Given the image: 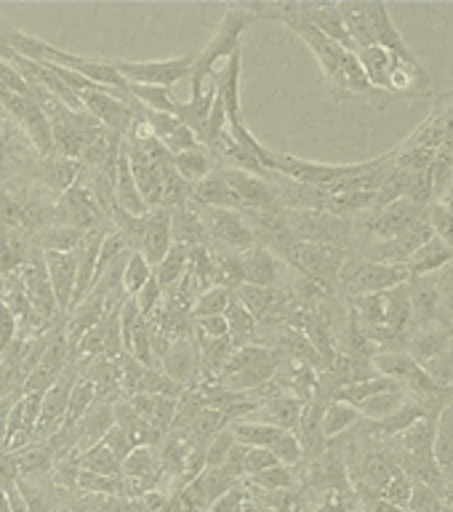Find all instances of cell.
<instances>
[{
  "instance_id": "6da1fadb",
  "label": "cell",
  "mask_w": 453,
  "mask_h": 512,
  "mask_svg": "<svg viewBox=\"0 0 453 512\" xmlns=\"http://www.w3.org/2000/svg\"><path fill=\"white\" fill-rule=\"evenodd\" d=\"M395 168V150L384 152L374 160L363 163H315V160H302L294 155H272V171L280 176H288L294 182L310 184L328 195L339 192H379L384 179Z\"/></svg>"
},
{
  "instance_id": "7a4b0ae2",
  "label": "cell",
  "mask_w": 453,
  "mask_h": 512,
  "mask_svg": "<svg viewBox=\"0 0 453 512\" xmlns=\"http://www.w3.org/2000/svg\"><path fill=\"white\" fill-rule=\"evenodd\" d=\"M336 6H339V14H342L355 51L368 46H382L400 56H414L398 27L392 24L390 8L384 3H336Z\"/></svg>"
},
{
  "instance_id": "3957f363",
  "label": "cell",
  "mask_w": 453,
  "mask_h": 512,
  "mask_svg": "<svg viewBox=\"0 0 453 512\" xmlns=\"http://www.w3.org/2000/svg\"><path fill=\"white\" fill-rule=\"evenodd\" d=\"M256 22L248 14L246 6H230L224 14L219 30L211 35L206 48L195 54V67H192V88H200L211 75H216V64L227 62L235 51H240V38L248 30V24Z\"/></svg>"
},
{
  "instance_id": "277c9868",
  "label": "cell",
  "mask_w": 453,
  "mask_h": 512,
  "mask_svg": "<svg viewBox=\"0 0 453 512\" xmlns=\"http://www.w3.org/2000/svg\"><path fill=\"white\" fill-rule=\"evenodd\" d=\"M406 267H392V264H379L360 259L358 254H347L342 270H339V280L336 288H342V294L347 299L368 294H384L390 288H398L408 283Z\"/></svg>"
},
{
  "instance_id": "5b68a950",
  "label": "cell",
  "mask_w": 453,
  "mask_h": 512,
  "mask_svg": "<svg viewBox=\"0 0 453 512\" xmlns=\"http://www.w3.org/2000/svg\"><path fill=\"white\" fill-rule=\"evenodd\" d=\"M286 230L296 243H315V246L344 248L355 238V222L326 211H286Z\"/></svg>"
},
{
  "instance_id": "8992f818",
  "label": "cell",
  "mask_w": 453,
  "mask_h": 512,
  "mask_svg": "<svg viewBox=\"0 0 453 512\" xmlns=\"http://www.w3.org/2000/svg\"><path fill=\"white\" fill-rule=\"evenodd\" d=\"M280 254H286L288 262H294L304 272V278L318 283L326 291H334L339 270L347 259V248L334 246H315V243H296L288 240L286 246H280Z\"/></svg>"
},
{
  "instance_id": "52a82bcc",
  "label": "cell",
  "mask_w": 453,
  "mask_h": 512,
  "mask_svg": "<svg viewBox=\"0 0 453 512\" xmlns=\"http://www.w3.org/2000/svg\"><path fill=\"white\" fill-rule=\"evenodd\" d=\"M422 219H427V206H419L411 198H398L387 203L384 208H379V211L363 214L360 227H363L368 240H392L406 235Z\"/></svg>"
},
{
  "instance_id": "ba28073f",
  "label": "cell",
  "mask_w": 453,
  "mask_h": 512,
  "mask_svg": "<svg viewBox=\"0 0 453 512\" xmlns=\"http://www.w3.org/2000/svg\"><path fill=\"white\" fill-rule=\"evenodd\" d=\"M112 67L118 70V75L126 83L171 88L179 80L190 78L192 67H195V54L174 56V59H155V62H123V59H112Z\"/></svg>"
},
{
  "instance_id": "9c48e42d",
  "label": "cell",
  "mask_w": 453,
  "mask_h": 512,
  "mask_svg": "<svg viewBox=\"0 0 453 512\" xmlns=\"http://www.w3.org/2000/svg\"><path fill=\"white\" fill-rule=\"evenodd\" d=\"M200 219L206 224L208 238L219 240L227 251H248L256 246L254 230L243 219L240 211H227V208H206L200 206Z\"/></svg>"
},
{
  "instance_id": "30bf717a",
  "label": "cell",
  "mask_w": 453,
  "mask_h": 512,
  "mask_svg": "<svg viewBox=\"0 0 453 512\" xmlns=\"http://www.w3.org/2000/svg\"><path fill=\"white\" fill-rule=\"evenodd\" d=\"M222 174L238 198L240 211H246V208L248 211H275V208H280L275 187L267 176L248 174L240 168H224Z\"/></svg>"
},
{
  "instance_id": "8fae6325",
  "label": "cell",
  "mask_w": 453,
  "mask_h": 512,
  "mask_svg": "<svg viewBox=\"0 0 453 512\" xmlns=\"http://www.w3.org/2000/svg\"><path fill=\"white\" fill-rule=\"evenodd\" d=\"M16 278L22 280L24 291H27V299H30L32 310L38 312L40 320L54 318L59 315V307H56L54 291L48 286L46 264H43V254L40 256H27L19 270H16Z\"/></svg>"
},
{
  "instance_id": "7c38bea8",
  "label": "cell",
  "mask_w": 453,
  "mask_h": 512,
  "mask_svg": "<svg viewBox=\"0 0 453 512\" xmlns=\"http://www.w3.org/2000/svg\"><path fill=\"white\" fill-rule=\"evenodd\" d=\"M78 99L91 118L99 120L104 128H112L115 134H123L134 123V110H131L128 99H120V96L110 94V91L94 88V91L78 94Z\"/></svg>"
},
{
  "instance_id": "4fadbf2b",
  "label": "cell",
  "mask_w": 453,
  "mask_h": 512,
  "mask_svg": "<svg viewBox=\"0 0 453 512\" xmlns=\"http://www.w3.org/2000/svg\"><path fill=\"white\" fill-rule=\"evenodd\" d=\"M43 264H46L48 286L54 291L56 307L62 315H70L72 294H75V280H78V251L75 254H56V251H43Z\"/></svg>"
},
{
  "instance_id": "5bb4252c",
  "label": "cell",
  "mask_w": 453,
  "mask_h": 512,
  "mask_svg": "<svg viewBox=\"0 0 453 512\" xmlns=\"http://www.w3.org/2000/svg\"><path fill=\"white\" fill-rule=\"evenodd\" d=\"M75 379H78V374L64 368L62 376L43 392L38 427H35V435H38V438H43V435L48 438V435H54L56 430H62L64 414H67V400H70V390L72 384H75Z\"/></svg>"
},
{
  "instance_id": "9a60e30c",
  "label": "cell",
  "mask_w": 453,
  "mask_h": 512,
  "mask_svg": "<svg viewBox=\"0 0 453 512\" xmlns=\"http://www.w3.org/2000/svg\"><path fill=\"white\" fill-rule=\"evenodd\" d=\"M174 246L171 240V211L168 208H155L142 216V238H139V254L147 259L150 267H158L160 259Z\"/></svg>"
},
{
  "instance_id": "2e32d148",
  "label": "cell",
  "mask_w": 453,
  "mask_h": 512,
  "mask_svg": "<svg viewBox=\"0 0 453 512\" xmlns=\"http://www.w3.org/2000/svg\"><path fill=\"white\" fill-rule=\"evenodd\" d=\"M67 350L70 344L64 336H54V342L48 344L46 352L40 355V360L32 366V371L24 379V390L22 392H46L51 384L62 376L64 371V360H67Z\"/></svg>"
},
{
  "instance_id": "e0dca14e",
  "label": "cell",
  "mask_w": 453,
  "mask_h": 512,
  "mask_svg": "<svg viewBox=\"0 0 453 512\" xmlns=\"http://www.w3.org/2000/svg\"><path fill=\"white\" fill-rule=\"evenodd\" d=\"M296 8H299V14H302L315 30H320L326 38H331L334 43L347 48V51H355L336 3H296Z\"/></svg>"
},
{
  "instance_id": "ac0fdd59",
  "label": "cell",
  "mask_w": 453,
  "mask_h": 512,
  "mask_svg": "<svg viewBox=\"0 0 453 512\" xmlns=\"http://www.w3.org/2000/svg\"><path fill=\"white\" fill-rule=\"evenodd\" d=\"M240 275H243L246 286L275 288V283H278V256L264 246L240 251Z\"/></svg>"
},
{
  "instance_id": "d6986e66",
  "label": "cell",
  "mask_w": 453,
  "mask_h": 512,
  "mask_svg": "<svg viewBox=\"0 0 453 512\" xmlns=\"http://www.w3.org/2000/svg\"><path fill=\"white\" fill-rule=\"evenodd\" d=\"M198 363V344H192L190 339L171 342V347L163 352V374L182 387H187L198 376Z\"/></svg>"
},
{
  "instance_id": "ffe728a7",
  "label": "cell",
  "mask_w": 453,
  "mask_h": 512,
  "mask_svg": "<svg viewBox=\"0 0 453 512\" xmlns=\"http://www.w3.org/2000/svg\"><path fill=\"white\" fill-rule=\"evenodd\" d=\"M432 459L438 464L446 483L453 480V398L440 408L435 419V438H432Z\"/></svg>"
},
{
  "instance_id": "44dd1931",
  "label": "cell",
  "mask_w": 453,
  "mask_h": 512,
  "mask_svg": "<svg viewBox=\"0 0 453 512\" xmlns=\"http://www.w3.org/2000/svg\"><path fill=\"white\" fill-rule=\"evenodd\" d=\"M453 259V248L448 243H443L440 238L432 235L422 248H416L411 259L406 262V272L408 278H427V275H435L446 267L448 262Z\"/></svg>"
},
{
  "instance_id": "7402d4cb",
  "label": "cell",
  "mask_w": 453,
  "mask_h": 512,
  "mask_svg": "<svg viewBox=\"0 0 453 512\" xmlns=\"http://www.w3.org/2000/svg\"><path fill=\"white\" fill-rule=\"evenodd\" d=\"M302 400L296 395H278V398L267 400L262 408L251 411V422L270 424V427H280V430H291L302 419Z\"/></svg>"
},
{
  "instance_id": "603a6c76",
  "label": "cell",
  "mask_w": 453,
  "mask_h": 512,
  "mask_svg": "<svg viewBox=\"0 0 453 512\" xmlns=\"http://www.w3.org/2000/svg\"><path fill=\"white\" fill-rule=\"evenodd\" d=\"M192 198L198 200L200 206L206 208H227V211H240V203L235 198V192L230 190V184L224 179L222 171H211L203 176L198 184H192Z\"/></svg>"
},
{
  "instance_id": "cb8c5ba5",
  "label": "cell",
  "mask_w": 453,
  "mask_h": 512,
  "mask_svg": "<svg viewBox=\"0 0 453 512\" xmlns=\"http://www.w3.org/2000/svg\"><path fill=\"white\" fill-rule=\"evenodd\" d=\"M171 240L184 248L208 246L206 224H203L198 211L187 206L171 208Z\"/></svg>"
},
{
  "instance_id": "d4e9b609",
  "label": "cell",
  "mask_w": 453,
  "mask_h": 512,
  "mask_svg": "<svg viewBox=\"0 0 453 512\" xmlns=\"http://www.w3.org/2000/svg\"><path fill=\"white\" fill-rule=\"evenodd\" d=\"M128 406L134 408V414L142 419L152 430H166L176 416V400L160 398V395H144L136 392Z\"/></svg>"
},
{
  "instance_id": "484cf974",
  "label": "cell",
  "mask_w": 453,
  "mask_h": 512,
  "mask_svg": "<svg viewBox=\"0 0 453 512\" xmlns=\"http://www.w3.org/2000/svg\"><path fill=\"white\" fill-rule=\"evenodd\" d=\"M171 166L176 168L179 179H184V182L192 187V184H198L203 176H208L214 171V168H211L214 166V155L208 152L206 144H195L190 150L171 155Z\"/></svg>"
},
{
  "instance_id": "4316f807",
  "label": "cell",
  "mask_w": 453,
  "mask_h": 512,
  "mask_svg": "<svg viewBox=\"0 0 453 512\" xmlns=\"http://www.w3.org/2000/svg\"><path fill=\"white\" fill-rule=\"evenodd\" d=\"M408 398H411V392L398 384V387H392V390H384L379 392V395H374V398L363 400L358 406V414L363 422L379 424L384 422V419H390V416L398 414L400 406H403Z\"/></svg>"
},
{
  "instance_id": "83f0119b",
  "label": "cell",
  "mask_w": 453,
  "mask_h": 512,
  "mask_svg": "<svg viewBox=\"0 0 453 512\" xmlns=\"http://www.w3.org/2000/svg\"><path fill=\"white\" fill-rule=\"evenodd\" d=\"M235 296L238 302L246 307L256 320L267 318L272 310H278L280 304L286 302V294L278 291V288H262V286H238L235 288Z\"/></svg>"
},
{
  "instance_id": "f1b7e54d",
  "label": "cell",
  "mask_w": 453,
  "mask_h": 512,
  "mask_svg": "<svg viewBox=\"0 0 453 512\" xmlns=\"http://www.w3.org/2000/svg\"><path fill=\"white\" fill-rule=\"evenodd\" d=\"M360 422L363 419H360L358 408L339 403V400H331L323 408V416H320V435H323V440L339 438V435H344L350 427H355Z\"/></svg>"
},
{
  "instance_id": "f546056e",
  "label": "cell",
  "mask_w": 453,
  "mask_h": 512,
  "mask_svg": "<svg viewBox=\"0 0 453 512\" xmlns=\"http://www.w3.org/2000/svg\"><path fill=\"white\" fill-rule=\"evenodd\" d=\"M227 430L232 432L235 443L248 448H270L272 443L286 432L280 430V427H270V424L251 422V419H238V422H232Z\"/></svg>"
},
{
  "instance_id": "4dcf8cb0",
  "label": "cell",
  "mask_w": 453,
  "mask_h": 512,
  "mask_svg": "<svg viewBox=\"0 0 453 512\" xmlns=\"http://www.w3.org/2000/svg\"><path fill=\"white\" fill-rule=\"evenodd\" d=\"M64 206H67V214H70V227L80 232L91 230L96 219H99V208H96L94 198L86 190L75 187V184L64 195Z\"/></svg>"
},
{
  "instance_id": "1f68e13d",
  "label": "cell",
  "mask_w": 453,
  "mask_h": 512,
  "mask_svg": "<svg viewBox=\"0 0 453 512\" xmlns=\"http://www.w3.org/2000/svg\"><path fill=\"white\" fill-rule=\"evenodd\" d=\"M96 403V384L86 376H78L75 384H72L70 390V400H67V414H64V424L62 430L67 427H78L80 419L88 414V408Z\"/></svg>"
},
{
  "instance_id": "d6a6232c",
  "label": "cell",
  "mask_w": 453,
  "mask_h": 512,
  "mask_svg": "<svg viewBox=\"0 0 453 512\" xmlns=\"http://www.w3.org/2000/svg\"><path fill=\"white\" fill-rule=\"evenodd\" d=\"M187 251H190V248L174 243V246L168 248V254L160 259L158 267L152 270V275H155V280H158V286L163 288V291H166V288L174 291V288L182 283L184 275H187Z\"/></svg>"
},
{
  "instance_id": "836d02e7",
  "label": "cell",
  "mask_w": 453,
  "mask_h": 512,
  "mask_svg": "<svg viewBox=\"0 0 453 512\" xmlns=\"http://www.w3.org/2000/svg\"><path fill=\"white\" fill-rule=\"evenodd\" d=\"M152 278V267L147 264L139 251H128L126 262H123V270H120V288L128 299H134L136 291Z\"/></svg>"
},
{
  "instance_id": "e575fe53",
  "label": "cell",
  "mask_w": 453,
  "mask_h": 512,
  "mask_svg": "<svg viewBox=\"0 0 453 512\" xmlns=\"http://www.w3.org/2000/svg\"><path fill=\"white\" fill-rule=\"evenodd\" d=\"M86 232L75 230L70 224H56L43 232V251H56V254H75L86 243Z\"/></svg>"
},
{
  "instance_id": "d590c367",
  "label": "cell",
  "mask_w": 453,
  "mask_h": 512,
  "mask_svg": "<svg viewBox=\"0 0 453 512\" xmlns=\"http://www.w3.org/2000/svg\"><path fill=\"white\" fill-rule=\"evenodd\" d=\"M232 291L222 283H216V286L203 288L198 294V302L192 304V312L198 315V318H214V315H224L227 307H230Z\"/></svg>"
},
{
  "instance_id": "8d00e7d4",
  "label": "cell",
  "mask_w": 453,
  "mask_h": 512,
  "mask_svg": "<svg viewBox=\"0 0 453 512\" xmlns=\"http://www.w3.org/2000/svg\"><path fill=\"white\" fill-rule=\"evenodd\" d=\"M83 472H94V475H107V478H118L120 475V459L112 454L104 443H96L88 448L83 456Z\"/></svg>"
},
{
  "instance_id": "74e56055",
  "label": "cell",
  "mask_w": 453,
  "mask_h": 512,
  "mask_svg": "<svg viewBox=\"0 0 453 512\" xmlns=\"http://www.w3.org/2000/svg\"><path fill=\"white\" fill-rule=\"evenodd\" d=\"M120 472L128 475L136 483H147L152 480V472H155V459H152V451L147 446H136L131 454L120 462Z\"/></svg>"
},
{
  "instance_id": "f35d334b",
  "label": "cell",
  "mask_w": 453,
  "mask_h": 512,
  "mask_svg": "<svg viewBox=\"0 0 453 512\" xmlns=\"http://www.w3.org/2000/svg\"><path fill=\"white\" fill-rule=\"evenodd\" d=\"M224 318L230 323V336H235V339H248V336L256 334V323H259V320L238 302V296H232L230 299V307L224 312Z\"/></svg>"
},
{
  "instance_id": "ab89813d",
  "label": "cell",
  "mask_w": 453,
  "mask_h": 512,
  "mask_svg": "<svg viewBox=\"0 0 453 512\" xmlns=\"http://www.w3.org/2000/svg\"><path fill=\"white\" fill-rule=\"evenodd\" d=\"M270 451L275 454V459H278V464H283V467H296V464L302 462L304 459V448H302V440L296 438L294 432L286 430L283 435H280L275 443L270 446Z\"/></svg>"
},
{
  "instance_id": "60d3db41",
  "label": "cell",
  "mask_w": 453,
  "mask_h": 512,
  "mask_svg": "<svg viewBox=\"0 0 453 512\" xmlns=\"http://www.w3.org/2000/svg\"><path fill=\"white\" fill-rule=\"evenodd\" d=\"M424 371L430 374V379L446 390H453V344L446 352H440L438 358H432L424 363Z\"/></svg>"
},
{
  "instance_id": "b9f144b4",
  "label": "cell",
  "mask_w": 453,
  "mask_h": 512,
  "mask_svg": "<svg viewBox=\"0 0 453 512\" xmlns=\"http://www.w3.org/2000/svg\"><path fill=\"white\" fill-rule=\"evenodd\" d=\"M411 480H408V475L403 470H395L392 472V478L387 480V486L382 488V494H379V499H384V502H392L398 504V507H403L406 510L408 504V496H411Z\"/></svg>"
},
{
  "instance_id": "7bdbcfd3",
  "label": "cell",
  "mask_w": 453,
  "mask_h": 512,
  "mask_svg": "<svg viewBox=\"0 0 453 512\" xmlns=\"http://www.w3.org/2000/svg\"><path fill=\"white\" fill-rule=\"evenodd\" d=\"M251 480H254V486L264 488V491H288V488H294V475L283 464H275V467L264 470L262 475H256Z\"/></svg>"
},
{
  "instance_id": "ee69618b",
  "label": "cell",
  "mask_w": 453,
  "mask_h": 512,
  "mask_svg": "<svg viewBox=\"0 0 453 512\" xmlns=\"http://www.w3.org/2000/svg\"><path fill=\"white\" fill-rule=\"evenodd\" d=\"M440 494H435L430 486H422V483H414L411 486V496H408L406 512H440Z\"/></svg>"
},
{
  "instance_id": "f6af8a7d",
  "label": "cell",
  "mask_w": 453,
  "mask_h": 512,
  "mask_svg": "<svg viewBox=\"0 0 453 512\" xmlns=\"http://www.w3.org/2000/svg\"><path fill=\"white\" fill-rule=\"evenodd\" d=\"M275 464H278V459H275V454H272L270 448H246V456H243V475L256 478V475H262L264 470H270Z\"/></svg>"
},
{
  "instance_id": "bcb514c9",
  "label": "cell",
  "mask_w": 453,
  "mask_h": 512,
  "mask_svg": "<svg viewBox=\"0 0 453 512\" xmlns=\"http://www.w3.org/2000/svg\"><path fill=\"white\" fill-rule=\"evenodd\" d=\"M235 446V438H232L230 430H219L214 438L208 440L206 448V467H222L230 448Z\"/></svg>"
},
{
  "instance_id": "7dc6e473",
  "label": "cell",
  "mask_w": 453,
  "mask_h": 512,
  "mask_svg": "<svg viewBox=\"0 0 453 512\" xmlns=\"http://www.w3.org/2000/svg\"><path fill=\"white\" fill-rule=\"evenodd\" d=\"M78 483L88 491H96V494H120L123 491V480L120 478H107V475H94V472H78Z\"/></svg>"
},
{
  "instance_id": "c3c4849f",
  "label": "cell",
  "mask_w": 453,
  "mask_h": 512,
  "mask_svg": "<svg viewBox=\"0 0 453 512\" xmlns=\"http://www.w3.org/2000/svg\"><path fill=\"white\" fill-rule=\"evenodd\" d=\"M0 91L19 96H32V86L27 83L22 72L14 70L8 62H0Z\"/></svg>"
},
{
  "instance_id": "681fc988",
  "label": "cell",
  "mask_w": 453,
  "mask_h": 512,
  "mask_svg": "<svg viewBox=\"0 0 453 512\" xmlns=\"http://www.w3.org/2000/svg\"><path fill=\"white\" fill-rule=\"evenodd\" d=\"M160 294H163V288L158 286V280H155V275H152L147 283H144L139 291H136L134 296V304H136V310H139V315L142 318H147L152 310H155V304L160 302Z\"/></svg>"
},
{
  "instance_id": "f907efd6",
  "label": "cell",
  "mask_w": 453,
  "mask_h": 512,
  "mask_svg": "<svg viewBox=\"0 0 453 512\" xmlns=\"http://www.w3.org/2000/svg\"><path fill=\"white\" fill-rule=\"evenodd\" d=\"M310 512H360L358 499L352 494H339V491H331V494H323V499L318 502V507Z\"/></svg>"
},
{
  "instance_id": "816d5d0a",
  "label": "cell",
  "mask_w": 453,
  "mask_h": 512,
  "mask_svg": "<svg viewBox=\"0 0 453 512\" xmlns=\"http://www.w3.org/2000/svg\"><path fill=\"white\" fill-rule=\"evenodd\" d=\"M198 336H203V339H230V323L224 315L198 318Z\"/></svg>"
},
{
  "instance_id": "f5cc1de1",
  "label": "cell",
  "mask_w": 453,
  "mask_h": 512,
  "mask_svg": "<svg viewBox=\"0 0 453 512\" xmlns=\"http://www.w3.org/2000/svg\"><path fill=\"white\" fill-rule=\"evenodd\" d=\"M440 150L453 155V104L446 107V126H443V144H440Z\"/></svg>"
},
{
  "instance_id": "db71d44e",
  "label": "cell",
  "mask_w": 453,
  "mask_h": 512,
  "mask_svg": "<svg viewBox=\"0 0 453 512\" xmlns=\"http://www.w3.org/2000/svg\"><path fill=\"white\" fill-rule=\"evenodd\" d=\"M440 512H453V502H443V504H440Z\"/></svg>"
},
{
  "instance_id": "11a10c76",
  "label": "cell",
  "mask_w": 453,
  "mask_h": 512,
  "mask_svg": "<svg viewBox=\"0 0 453 512\" xmlns=\"http://www.w3.org/2000/svg\"><path fill=\"white\" fill-rule=\"evenodd\" d=\"M0 155H3V136H0Z\"/></svg>"
}]
</instances>
